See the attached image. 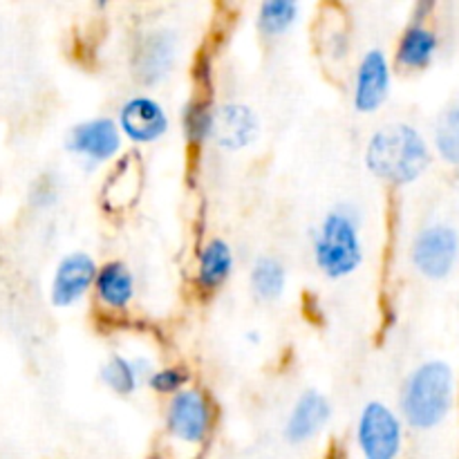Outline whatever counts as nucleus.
I'll return each mask as SVG.
<instances>
[{
    "label": "nucleus",
    "instance_id": "nucleus-1",
    "mask_svg": "<svg viewBox=\"0 0 459 459\" xmlns=\"http://www.w3.org/2000/svg\"><path fill=\"white\" fill-rule=\"evenodd\" d=\"M366 169L394 186L417 182L430 166V146L411 124H388L366 146Z\"/></svg>",
    "mask_w": 459,
    "mask_h": 459
},
{
    "label": "nucleus",
    "instance_id": "nucleus-2",
    "mask_svg": "<svg viewBox=\"0 0 459 459\" xmlns=\"http://www.w3.org/2000/svg\"><path fill=\"white\" fill-rule=\"evenodd\" d=\"M455 402V372L442 359H429L408 375L402 390V415L412 430H433Z\"/></svg>",
    "mask_w": 459,
    "mask_h": 459
},
{
    "label": "nucleus",
    "instance_id": "nucleus-3",
    "mask_svg": "<svg viewBox=\"0 0 459 459\" xmlns=\"http://www.w3.org/2000/svg\"><path fill=\"white\" fill-rule=\"evenodd\" d=\"M312 254L318 272L332 281H343L361 267V215L352 204H339L323 215L314 231Z\"/></svg>",
    "mask_w": 459,
    "mask_h": 459
},
{
    "label": "nucleus",
    "instance_id": "nucleus-4",
    "mask_svg": "<svg viewBox=\"0 0 459 459\" xmlns=\"http://www.w3.org/2000/svg\"><path fill=\"white\" fill-rule=\"evenodd\" d=\"M166 433L173 442L188 448L204 446L213 429V406L200 388H184L169 399Z\"/></svg>",
    "mask_w": 459,
    "mask_h": 459
},
{
    "label": "nucleus",
    "instance_id": "nucleus-5",
    "mask_svg": "<svg viewBox=\"0 0 459 459\" xmlns=\"http://www.w3.org/2000/svg\"><path fill=\"white\" fill-rule=\"evenodd\" d=\"M357 446L363 459H397L403 448V421L388 403L368 402L357 420Z\"/></svg>",
    "mask_w": 459,
    "mask_h": 459
},
{
    "label": "nucleus",
    "instance_id": "nucleus-6",
    "mask_svg": "<svg viewBox=\"0 0 459 459\" xmlns=\"http://www.w3.org/2000/svg\"><path fill=\"white\" fill-rule=\"evenodd\" d=\"M459 258V233L446 222L421 229L411 247L412 267L429 281H444Z\"/></svg>",
    "mask_w": 459,
    "mask_h": 459
},
{
    "label": "nucleus",
    "instance_id": "nucleus-7",
    "mask_svg": "<svg viewBox=\"0 0 459 459\" xmlns=\"http://www.w3.org/2000/svg\"><path fill=\"white\" fill-rule=\"evenodd\" d=\"M124 146V137L112 117H90L67 130L65 151L83 161L85 166L108 164Z\"/></svg>",
    "mask_w": 459,
    "mask_h": 459
},
{
    "label": "nucleus",
    "instance_id": "nucleus-8",
    "mask_svg": "<svg viewBox=\"0 0 459 459\" xmlns=\"http://www.w3.org/2000/svg\"><path fill=\"white\" fill-rule=\"evenodd\" d=\"M178 31L170 27H155L139 36L133 52L134 79L142 85H157L170 74L178 61Z\"/></svg>",
    "mask_w": 459,
    "mask_h": 459
},
{
    "label": "nucleus",
    "instance_id": "nucleus-9",
    "mask_svg": "<svg viewBox=\"0 0 459 459\" xmlns=\"http://www.w3.org/2000/svg\"><path fill=\"white\" fill-rule=\"evenodd\" d=\"M99 264L88 251H70L56 263L49 282V303L58 309L74 307L94 290Z\"/></svg>",
    "mask_w": 459,
    "mask_h": 459
},
{
    "label": "nucleus",
    "instance_id": "nucleus-10",
    "mask_svg": "<svg viewBox=\"0 0 459 459\" xmlns=\"http://www.w3.org/2000/svg\"><path fill=\"white\" fill-rule=\"evenodd\" d=\"M393 88V67L388 54L381 48L368 49L359 61L352 83V106L361 115L379 110L390 97Z\"/></svg>",
    "mask_w": 459,
    "mask_h": 459
},
{
    "label": "nucleus",
    "instance_id": "nucleus-11",
    "mask_svg": "<svg viewBox=\"0 0 459 459\" xmlns=\"http://www.w3.org/2000/svg\"><path fill=\"white\" fill-rule=\"evenodd\" d=\"M115 121L121 130V137L139 146L155 143L170 128L169 112L151 94H134L126 99Z\"/></svg>",
    "mask_w": 459,
    "mask_h": 459
},
{
    "label": "nucleus",
    "instance_id": "nucleus-12",
    "mask_svg": "<svg viewBox=\"0 0 459 459\" xmlns=\"http://www.w3.org/2000/svg\"><path fill=\"white\" fill-rule=\"evenodd\" d=\"M258 133V115L245 103L231 101L213 108L209 142H213L222 151H242L255 142Z\"/></svg>",
    "mask_w": 459,
    "mask_h": 459
},
{
    "label": "nucleus",
    "instance_id": "nucleus-13",
    "mask_svg": "<svg viewBox=\"0 0 459 459\" xmlns=\"http://www.w3.org/2000/svg\"><path fill=\"white\" fill-rule=\"evenodd\" d=\"M332 417V403L318 390L309 388L296 397L290 415H287L282 435L290 444H307L321 433Z\"/></svg>",
    "mask_w": 459,
    "mask_h": 459
},
{
    "label": "nucleus",
    "instance_id": "nucleus-14",
    "mask_svg": "<svg viewBox=\"0 0 459 459\" xmlns=\"http://www.w3.org/2000/svg\"><path fill=\"white\" fill-rule=\"evenodd\" d=\"M152 370H155V363L143 354L115 352L101 366V381L108 390L119 397H130L146 384Z\"/></svg>",
    "mask_w": 459,
    "mask_h": 459
},
{
    "label": "nucleus",
    "instance_id": "nucleus-15",
    "mask_svg": "<svg viewBox=\"0 0 459 459\" xmlns=\"http://www.w3.org/2000/svg\"><path fill=\"white\" fill-rule=\"evenodd\" d=\"M94 294L97 300L106 309L112 312H124L133 305L137 285L130 267L121 260H108L99 267L97 278H94Z\"/></svg>",
    "mask_w": 459,
    "mask_h": 459
},
{
    "label": "nucleus",
    "instance_id": "nucleus-16",
    "mask_svg": "<svg viewBox=\"0 0 459 459\" xmlns=\"http://www.w3.org/2000/svg\"><path fill=\"white\" fill-rule=\"evenodd\" d=\"M439 49V39L424 21H412L403 30L402 39L397 43V54L394 61L402 70L420 72L433 63L435 54Z\"/></svg>",
    "mask_w": 459,
    "mask_h": 459
},
{
    "label": "nucleus",
    "instance_id": "nucleus-17",
    "mask_svg": "<svg viewBox=\"0 0 459 459\" xmlns=\"http://www.w3.org/2000/svg\"><path fill=\"white\" fill-rule=\"evenodd\" d=\"M236 258L233 249L222 238H211L197 254L195 282L202 291H218L231 278Z\"/></svg>",
    "mask_w": 459,
    "mask_h": 459
},
{
    "label": "nucleus",
    "instance_id": "nucleus-18",
    "mask_svg": "<svg viewBox=\"0 0 459 459\" xmlns=\"http://www.w3.org/2000/svg\"><path fill=\"white\" fill-rule=\"evenodd\" d=\"M251 291L263 303H273L285 294L287 269L276 255H258L249 273Z\"/></svg>",
    "mask_w": 459,
    "mask_h": 459
},
{
    "label": "nucleus",
    "instance_id": "nucleus-19",
    "mask_svg": "<svg viewBox=\"0 0 459 459\" xmlns=\"http://www.w3.org/2000/svg\"><path fill=\"white\" fill-rule=\"evenodd\" d=\"M299 3L294 0H267L258 7V31L264 39H281L299 21Z\"/></svg>",
    "mask_w": 459,
    "mask_h": 459
},
{
    "label": "nucleus",
    "instance_id": "nucleus-20",
    "mask_svg": "<svg viewBox=\"0 0 459 459\" xmlns=\"http://www.w3.org/2000/svg\"><path fill=\"white\" fill-rule=\"evenodd\" d=\"M433 143L446 164L459 166V103L446 108L433 128Z\"/></svg>",
    "mask_w": 459,
    "mask_h": 459
},
{
    "label": "nucleus",
    "instance_id": "nucleus-21",
    "mask_svg": "<svg viewBox=\"0 0 459 459\" xmlns=\"http://www.w3.org/2000/svg\"><path fill=\"white\" fill-rule=\"evenodd\" d=\"M213 103L191 99L182 110V130L188 143H204L211 137V121H213Z\"/></svg>",
    "mask_w": 459,
    "mask_h": 459
},
{
    "label": "nucleus",
    "instance_id": "nucleus-22",
    "mask_svg": "<svg viewBox=\"0 0 459 459\" xmlns=\"http://www.w3.org/2000/svg\"><path fill=\"white\" fill-rule=\"evenodd\" d=\"M188 379H191V375H188L186 368L182 366H166V368H160V370H152V375L148 377V388L152 390V393L157 394H169V397H173V394H178L179 390L186 388Z\"/></svg>",
    "mask_w": 459,
    "mask_h": 459
},
{
    "label": "nucleus",
    "instance_id": "nucleus-23",
    "mask_svg": "<svg viewBox=\"0 0 459 459\" xmlns=\"http://www.w3.org/2000/svg\"><path fill=\"white\" fill-rule=\"evenodd\" d=\"M39 186H43V191H34V202H40V206H52L54 202L58 200V191H56V184H54L52 178L48 179H39Z\"/></svg>",
    "mask_w": 459,
    "mask_h": 459
}]
</instances>
